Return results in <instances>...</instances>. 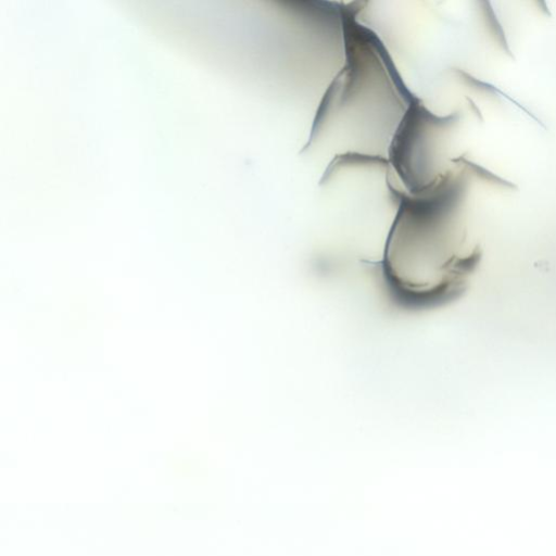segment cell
<instances>
[{"label":"cell","mask_w":556,"mask_h":556,"mask_svg":"<svg viewBox=\"0 0 556 556\" xmlns=\"http://www.w3.org/2000/svg\"><path fill=\"white\" fill-rule=\"evenodd\" d=\"M465 189L466 176L453 169L417 193L391 188L399 206L376 265L396 305L434 308L465 289L480 260V248L455 245L446 235V223Z\"/></svg>","instance_id":"cell-1"},{"label":"cell","mask_w":556,"mask_h":556,"mask_svg":"<svg viewBox=\"0 0 556 556\" xmlns=\"http://www.w3.org/2000/svg\"><path fill=\"white\" fill-rule=\"evenodd\" d=\"M346 62L326 91L304 149L325 134L342 139H390L415 96L384 47L366 27L343 16Z\"/></svg>","instance_id":"cell-2"},{"label":"cell","mask_w":556,"mask_h":556,"mask_svg":"<svg viewBox=\"0 0 556 556\" xmlns=\"http://www.w3.org/2000/svg\"><path fill=\"white\" fill-rule=\"evenodd\" d=\"M452 162L456 165L464 167L466 169V172H470L472 175H475L476 177H478L479 179H481L485 182H489L491 185L502 187L505 189H511V190L518 189V187L514 182L508 181V180L493 174L488 168L466 159L464 155H459V156L453 159Z\"/></svg>","instance_id":"cell-3"},{"label":"cell","mask_w":556,"mask_h":556,"mask_svg":"<svg viewBox=\"0 0 556 556\" xmlns=\"http://www.w3.org/2000/svg\"><path fill=\"white\" fill-rule=\"evenodd\" d=\"M482 5H484L482 11H483L485 22L488 24V27H489L492 36L494 37V39L496 40L498 46L504 50V52H506L509 56H513L511 51L508 47L506 37H505V33H504L500 22L497 21L493 10L491 9L490 3L482 2Z\"/></svg>","instance_id":"cell-4"},{"label":"cell","mask_w":556,"mask_h":556,"mask_svg":"<svg viewBox=\"0 0 556 556\" xmlns=\"http://www.w3.org/2000/svg\"><path fill=\"white\" fill-rule=\"evenodd\" d=\"M455 73L465 81L467 83L468 85H470L471 87L480 90V91H484L486 93H490V94H495V96H503L505 97L506 99H508L510 102H514L516 105H518L519 108H521V110L526 111L527 113H529L525 108H522L521 105H519L518 102H516L514 99L509 98L508 96H506L504 92H502L498 88L494 87L493 85L489 84V83H485V81H482V80H479L478 78L476 77H472L470 74L462 71V70H456Z\"/></svg>","instance_id":"cell-5"}]
</instances>
